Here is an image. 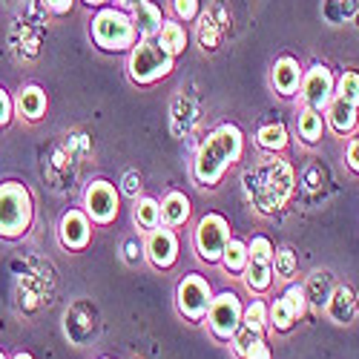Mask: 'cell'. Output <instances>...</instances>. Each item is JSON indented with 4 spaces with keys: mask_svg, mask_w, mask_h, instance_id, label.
I'll return each instance as SVG.
<instances>
[{
    "mask_svg": "<svg viewBox=\"0 0 359 359\" xmlns=\"http://www.w3.org/2000/svg\"><path fill=\"white\" fill-rule=\"evenodd\" d=\"M253 359H271V348H267V345H264V348H262V351H259V353H256Z\"/></svg>",
    "mask_w": 359,
    "mask_h": 359,
    "instance_id": "44",
    "label": "cell"
},
{
    "mask_svg": "<svg viewBox=\"0 0 359 359\" xmlns=\"http://www.w3.org/2000/svg\"><path fill=\"white\" fill-rule=\"evenodd\" d=\"M242 149H245L242 130L233 127V124L216 127L210 135L204 138V144L198 147V153H196V161H193L196 182L201 187L219 184V178L224 175V170L242 158Z\"/></svg>",
    "mask_w": 359,
    "mask_h": 359,
    "instance_id": "1",
    "label": "cell"
},
{
    "mask_svg": "<svg viewBox=\"0 0 359 359\" xmlns=\"http://www.w3.org/2000/svg\"><path fill=\"white\" fill-rule=\"evenodd\" d=\"M0 359H6V353H4V351H0Z\"/></svg>",
    "mask_w": 359,
    "mask_h": 359,
    "instance_id": "47",
    "label": "cell"
},
{
    "mask_svg": "<svg viewBox=\"0 0 359 359\" xmlns=\"http://www.w3.org/2000/svg\"><path fill=\"white\" fill-rule=\"evenodd\" d=\"M144 253L149 259V264L158 267V271H167V267L175 264L178 259V236L170 230V227H153L147 236V245H144Z\"/></svg>",
    "mask_w": 359,
    "mask_h": 359,
    "instance_id": "11",
    "label": "cell"
},
{
    "mask_svg": "<svg viewBox=\"0 0 359 359\" xmlns=\"http://www.w3.org/2000/svg\"><path fill=\"white\" fill-rule=\"evenodd\" d=\"M271 81H273V86H276L279 95L290 98V95L299 93V83H302V67H299L296 57L282 55V57H276V64H273Z\"/></svg>",
    "mask_w": 359,
    "mask_h": 359,
    "instance_id": "13",
    "label": "cell"
},
{
    "mask_svg": "<svg viewBox=\"0 0 359 359\" xmlns=\"http://www.w3.org/2000/svg\"><path fill=\"white\" fill-rule=\"evenodd\" d=\"M57 238L67 250H83L93 238V222L83 210H69L61 216V224H57Z\"/></svg>",
    "mask_w": 359,
    "mask_h": 359,
    "instance_id": "12",
    "label": "cell"
},
{
    "mask_svg": "<svg viewBox=\"0 0 359 359\" xmlns=\"http://www.w3.org/2000/svg\"><path fill=\"white\" fill-rule=\"evenodd\" d=\"M242 325L253 327V331H264V327H267V305L259 302V299L253 305H248L245 313H242Z\"/></svg>",
    "mask_w": 359,
    "mask_h": 359,
    "instance_id": "34",
    "label": "cell"
},
{
    "mask_svg": "<svg viewBox=\"0 0 359 359\" xmlns=\"http://www.w3.org/2000/svg\"><path fill=\"white\" fill-rule=\"evenodd\" d=\"M345 161H348V167L353 170V172H359V141L353 138L351 144H348V153H345Z\"/></svg>",
    "mask_w": 359,
    "mask_h": 359,
    "instance_id": "41",
    "label": "cell"
},
{
    "mask_svg": "<svg viewBox=\"0 0 359 359\" xmlns=\"http://www.w3.org/2000/svg\"><path fill=\"white\" fill-rule=\"evenodd\" d=\"M334 98H342L345 104L359 109V72H345L334 89Z\"/></svg>",
    "mask_w": 359,
    "mask_h": 359,
    "instance_id": "30",
    "label": "cell"
},
{
    "mask_svg": "<svg viewBox=\"0 0 359 359\" xmlns=\"http://www.w3.org/2000/svg\"><path fill=\"white\" fill-rule=\"evenodd\" d=\"M83 213L95 224H112L118 219V190L98 178L83 190Z\"/></svg>",
    "mask_w": 359,
    "mask_h": 359,
    "instance_id": "9",
    "label": "cell"
},
{
    "mask_svg": "<svg viewBox=\"0 0 359 359\" xmlns=\"http://www.w3.org/2000/svg\"><path fill=\"white\" fill-rule=\"evenodd\" d=\"M67 334L72 342H86L89 337H95V311L89 305H75L72 311H67Z\"/></svg>",
    "mask_w": 359,
    "mask_h": 359,
    "instance_id": "14",
    "label": "cell"
},
{
    "mask_svg": "<svg viewBox=\"0 0 359 359\" xmlns=\"http://www.w3.org/2000/svg\"><path fill=\"white\" fill-rule=\"evenodd\" d=\"M356 107H351V104H345L342 98H334L331 104H327V121H331V127H334V133H339V135H348V133H353V127H356Z\"/></svg>",
    "mask_w": 359,
    "mask_h": 359,
    "instance_id": "20",
    "label": "cell"
},
{
    "mask_svg": "<svg viewBox=\"0 0 359 359\" xmlns=\"http://www.w3.org/2000/svg\"><path fill=\"white\" fill-rule=\"evenodd\" d=\"M158 43H161L172 57L182 55V52L187 49V32H184V26L175 23V20H164L161 32H158Z\"/></svg>",
    "mask_w": 359,
    "mask_h": 359,
    "instance_id": "23",
    "label": "cell"
},
{
    "mask_svg": "<svg viewBox=\"0 0 359 359\" xmlns=\"http://www.w3.org/2000/svg\"><path fill=\"white\" fill-rule=\"evenodd\" d=\"M248 253H250V262H262V264H271L273 262V245H271V238H264V236H256L250 238V245H248Z\"/></svg>",
    "mask_w": 359,
    "mask_h": 359,
    "instance_id": "35",
    "label": "cell"
},
{
    "mask_svg": "<svg viewBox=\"0 0 359 359\" xmlns=\"http://www.w3.org/2000/svg\"><path fill=\"white\" fill-rule=\"evenodd\" d=\"M213 302V293H210V285H207L204 276L198 273H190L178 282L175 287V305L182 311V316H187L190 322H198L207 316V308Z\"/></svg>",
    "mask_w": 359,
    "mask_h": 359,
    "instance_id": "7",
    "label": "cell"
},
{
    "mask_svg": "<svg viewBox=\"0 0 359 359\" xmlns=\"http://www.w3.org/2000/svg\"><path fill=\"white\" fill-rule=\"evenodd\" d=\"M15 359H32V356H29V353H18Z\"/></svg>",
    "mask_w": 359,
    "mask_h": 359,
    "instance_id": "46",
    "label": "cell"
},
{
    "mask_svg": "<svg viewBox=\"0 0 359 359\" xmlns=\"http://www.w3.org/2000/svg\"><path fill=\"white\" fill-rule=\"evenodd\" d=\"M198 41L204 49H216L222 41V23L216 20V15H204L198 23Z\"/></svg>",
    "mask_w": 359,
    "mask_h": 359,
    "instance_id": "31",
    "label": "cell"
},
{
    "mask_svg": "<svg viewBox=\"0 0 359 359\" xmlns=\"http://www.w3.org/2000/svg\"><path fill=\"white\" fill-rule=\"evenodd\" d=\"M245 282L253 293H264L267 287L273 285V267L271 264H262V262H250L248 271H245Z\"/></svg>",
    "mask_w": 359,
    "mask_h": 359,
    "instance_id": "26",
    "label": "cell"
},
{
    "mask_svg": "<svg viewBox=\"0 0 359 359\" xmlns=\"http://www.w3.org/2000/svg\"><path fill=\"white\" fill-rule=\"evenodd\" d=\"M356 9H359L356 0H325L322 12L331 23H345V20H351L356 15Z\"/></svg>",
    "mask_w": 359,
    "mask_h": 359,
    "instance_id": "29",
    "label": "cell"
},
{
    "mask_svg": "<svg viewBox=\"0 0 359 359\" xmlns=\"http://www.w3.org/2000/svg\"><path fill=\"white\" fill-rule=\"evenodd\" d=\"M141 4H144V0H118V6H121L124 12H135Z\"/></svg>",
    "mask_w": 359,
    "mask_h": 359,
    "instance_id": "43",
    "label": "cell"
},
{
    "mask_svg": "<svg viewBox=\"0 0 359 359\" xmlns=\"http://www.w3.org/2000/svg\"><path fill=\"white\" fill-rule=\"evenodd\" d=\"M172 9L178 15V20H196L198 18V0H172Z\"/></svg>",
    "mask_w": 359,
    "mask_h": 359,
    "instance_id": "37",
    "label": "cell"
},
{
    "mask_svg": "<svg viewBox=\"0 0 359 359\" xmlns=\"http://www.w3.org/2000/svg\"><path fill=\"white\" fill-rule=\"evenodd\" d=\"M230 342H233V351L238 359H253L264 348V331H253L248 325H238L236 334L230 337Z\"/></svg>",
    "mask_w": 359,
    "mask_h": 359,
    "instance_id": "18",
    "label": "cell"
},
{
    "mask_svg": "<svg viewBox=\"0 0 359 359\" xmlns=\"http://www.w3.org/2000/svg\"><path fill=\"white\" fill-rule=\"evenodd\" d=\"M130 78L135 83H156L172 72V55L153 38H141L130 49Z\"/></svg>",
    "mask_w": 359,
    "mask_h": 359,
    "instance_id": "5",
    "label": "cell"
},
{
    "mask_svg": "<svg viewBox=\"0 0 359 359\" xmlns=\"http://www.w3.org/2000/svg\"><path fill=\"white\" fill-rule=\"evenodd\" d=\"M245 190L262 213H273L293 193V170L282 158H271L253 172H245Z\"/></svg>",
    "mask_w": 359,
    "mask_h": 359,
    "instance_id": "2",
    "label": "cell"
},
{
    "mask_svg": "<svg viewBox=\"0 0 359 359\" xmlns=\"http://www.w3.org/2000/svg\"><path fill=\"white\" fill-rule=\"evenodd\" d=\"M256 144L264 149V153H282V149L287 147V130H285V124L271 121V124L259 127V133H256Z\"/></svg>",
    "mask_w": 359,
    "mask_h": 359,
    "instance_id": "21",
    "label": "cell"
},
{
    "mask_svg": "<svg viewBox=\"0 0 359 359\" xmlns=\"http://www.w3.org/2000/svg\"><path fill=\"white\" fill-rule=\"evenodd\" d=\"M15 109H18L20 118H26V121H41V118L46 115V93L41 86H35V83L23 86L18 93Z\"/></svg>",
    "mask_w": 359,
    "mask_h": 359,
    "instance_id": "16",
    "label": "cell"
},
{
    "mask_svg": "<svg viewBox=\"0 0 359 359\" xmlns=\"http://www.w3.org/2000/svg\"><path fill=\"white\" fill-rule=\"evenodd\" d=\"M135 222L144 230H153L161 224V204L156 198H135V210H133Z\"/></svg>",
    "mask_w": 359,
    "mask_h": 359,
    "instance_id": "25",
    "label": "cell"
},
{
    "mask_svg": "<svg viewBox=\"0 0 359 359\" xmlns=\"http://www.w3.org/2000/svg\"><path fill=\"white\" fill-rule=\"evenodd\" d=\"M299 135H302L305 144H316L322 138V112L305 107L299 112Z\"/></svg>",
    "mask_w": 359,
    "mask_h": 359,
    "instance_id": "27",
    "label": "cell"
},
{
    "mask_svg": "<svg viewBox=\"0 0 359 359\" xmlns=\"http://www.w3.org/2000/svg\"><path fill=\"white\" fill-rule=\"evenodd\" d=\"M356 311H359V299H356Z\"/></svg>",
    "mask_w": 359,
    "mask_h": 359,
    "instance_id": "48",
    "label": "cell"
},
{
    "mask_svg": "<svg viewBox=\"0 0 359 359\" xmlns=\"http://www.w3.org/2000/svg\"><path fill=\"white\" fill-rule=\"evenodd\" d=\"M325 311H327V316H331L337 325H351L353 316H356V296H353V290L348 285L334 287L331 299L325 302Z\"/></svg>",
    "mask_w": 359,
    "mask_h": 359,
    "instance_id": "15",
    "label": "cell"
},
{
    "mask_svg": "<svg viewBox=\"0 0 359 359\" xmlns=\"http://www.w3.org/2000/svg\"><path fill=\"white\" fill-rule=\"evenodd\" d=\"M334 89H337L334 75H331V69L322 67V64L311 67V69L302 75V83H299V93H302L305 107H311V109H316V112H322L327 104L334 101Z\"/></svg>",
    "mask_w": 359,
    "mask_h": 359,
    "instance_id": "10",
    "label": "cell"
},
{
    "mask_svg": "<svg viewBox=\"0 0 359 359\" xmlns=\"http://www.w3.org/2000/svg\"><path fill=\"white\" fill-rule=\"evenodd\" d=\"M104 359H109V356H104Z\"/></svg>",
    "mask_w": 359,
    "mask_h": 359,
    "instance_id": "49",
    "label": "cell"
},
{
    "mask_svg": "<svg viewBox=\"0 0 359 359\" xmlns=\"http://www.w3.org/2000/svg\"><path fill=\"white\" fill-rule=\"evenodd\" d=\"M193 242H196V253L201 262L207 264H216L222 262V253L230 242V224L224 216L219 213H207L198 227H196V236H193Z\"/></svg>",
    "mask_w": 359,
    "mask_h": 359,
    "instance_id": "6",
    "label": "cell"
},
{
    "mask_svg": "<svg viewBox=\"0 0 359 359\" xmlns=\"http://www.w3.org/2000/svg\"><path fill=\"white\" fill-rule=\"evenodd\" d=\"M124 250H127V262H130V264L141 259V245L135 242V238H127V242H124Z\"/></svg>",
    "mask_w": 359,
    "mask_h": 359,
    "instance_id": "42",
    "label": "cell"
},
{
    "mask_svg": "<svg viewBox=\"0 0 359 359\" xmlns=\"http://www.w3.org/2000/svg\"><path fill=\"white\" fill-rule=\"evenodd\" d=\"M133 23H135V32L141 38H158L161 32V26H164V18H161V9L153 6V4H144L133 12Z\"/></svg>",
    "mask_w": 359,
    "mask_h": 359,
    "instance_id": "19",
    "label": "cell"
},
{
    "mask_svg": "<svg viewBox=\"0 0 359 359\" xmlns=\"http://www.w3.org/2000/svg\"><path fill=\"white\" fill-rule=\"evenodd\" d=\"M138 190H141V175H138L135 170H130V172L124 175V193L135 198V196H138Z\"/></svg>",
    "mask_w": 359,
    "mask_h": 359,
    "instance_id": "39",
    "label": "cell"
},
{
    "mask_svg": "<svg viewBox=\"0 0 359 359\" xmlns=\"http://www.w3.org/2000/svg\"><path fill=\"white\" fill-rule=\"evenodd\" d=\"M305 293H308V302H311V305L325 308V302H327V299H331V293H334V279H331V273H313L311 282H308V287H305Z\"/></svg>",
    "mask_w": 359,
    "mask_h": 359,
    "instance_id": "24",
    "label": "cell"
},
{
    "mask_svg": "<svg viewBox=\"0 0 359 359\" xmlns=\"http://www.w3.org/2000/svg\"><path fill=\"white\" fill-rule=\"evenodd\" d=\"M267 322H271L276 331H290V325L296 322V316L290 313V308H287L285 299H276V302L267 308Z\"/></svg>",
    "mask_w": 359,
    "mask_h": 359,
    "instance_id": "32",
    "label": "cell"
},
{
    "mask_svg": "<svg viewBox=\"0 0 359 359\" xmlns=\"http://www.w3.org/2000/svg\"><path fill=\"white\" fill-rule=\"evenodd\" d=\"M12 115H15V101H12V95L6 93V89L0 86V127H6L12 121Z\"/></svg>",
    "mask_w": 359,
    "mask_h": 359,
    "instance_id": "38",
    "label": "cell"
},
{
    "mask_svg": "<svg viewBox=\"0 0 359 359\" xmlns=\"http://www.w3.org/2000/svg\"><path fill=\"white\" fill-rule=\"evenodd\" d=\"M196 104L193 101H187V98H178L175 104H172V127L178 130L182 127V121L184 124H190V121H196Z\"/></svg>",
    "mask_w": 359,
    "mask_h": 359,
    "instance_id": "36",
    "label": "cell"
},
{
    "mask_svg": "<svg viewBox=\"0 0 359 359\" xmlns=\"http://www.w3.org/2000/svg\"><path fill=\"white\" fill-rule=\"evenodd\" d=\"M35 219L32 193L20 182L0 184V238H20L29 233Z\"/></svg>",
    "mask_w": 359,
    "mask_h": 359,
    "instance_id": "3",
    "label": "cell"
},
{
    "mask_svg": "<svg viewBox=\"0 0 359 359\" xmlns=\"http://www.w3.org/2000/svg\"><path fill=\"white\" fill-rule=\"evenodd\" d=\"M43 4H46V12H52V15H67L75 0H43Z\"/></svg>",
    "mask_w": 359,
    "mask_h": 359,
    "instance_id": "40",
    "label": "cell"
},
{
    "mask_svg": "<svg viewBox=\"0 0 359 359\" xmlns=\"http://www.w3.org/2000/svg\"><path fill=\"white\" fill-rule=\"evenodd\" d=\"M282 299L287 302V308H290V313H293L296 319L305 316V311H308V293H305L302 285H290V287L282 293Z\"/></svg>",
    "mask_w": 359,
    "mask_h": 359,
    "instance_id": "33",
    "label": "cell"
},
{
    "mask_svg": "<svg viewBox=\"0 0 359 359\" xmlns=\"http://www.w3.org/2000/svg\"><path fill=\"white\" fill-rule=\"evenodd\" d=\"M222 264L227 273H245L248 264H250V253H248V245L238 242V238H230L224 253H222Z\"/></svg>",
    "mask_w": 359,
    "mask_h": 359,
    "instance_id": "22",
    "label": "cell"
},
{
    "mask_svg": "<svg viewBox=\"0 0 359 359\" xmlns=\"http://www.w3.org/2000/svg\"><path fill=\"white\" fill-rule=\"evenodd\" d=\"M135 23L124 9H98L93 18V41L107 52H124L135 46Z\"/></svg>",
    "mask_w": 359,
    "mask_h": 359,
    "instance_id": "4",
    "label": "cell"
},
{
    "mask_svg": "<svg viewBox=\"0 0 359 359\" xmlns=\"http://www.w3.org/2000/svg\"><path fill=\"white\" fill-rule=\"evenodd\" d=\"M242 313H245V308H242V302H238V296L233 290L219 293L210 302V308H207V325H210L213 337L230 339L236 334V327L242 325Z\"/></svg>",
    "mask_w": 359,
    "mask_h": 359,
    "instance_id": "8",
    "label": "cell"
},
{
    "mask_svg": "<svg viewBox=\"0 0 359 359\" xmlns=\"http://www.w3.org/2000/svg\"><path fill=\"white\" fill-rule=\"evenodd\" d=\"M356 141H359V138H356Z\"/></svg>",
    "mask_w": 359,
    "mask_h": 359,
    "instance_id": "50",
    "label": "cell"
},
{
    "mask_svg": "<svg viewBox=\"0 0 359 359\" xmlns=\"http://www.w3.org/2000/svg\"><path fill=\"white\" fill-rule=\"evenodd\" d=\"M190 219V198L178 190H170L161 201V222L167 227H182Z\"/></svg>",
    "mask_w": 359,
    "mask_h": 359,
    "instance_id": "17",
    "label": "cell"
},
{
    "mask_svg": "<svg viewBox=\"0 0 359 359\" xmlns=\"http://www.w3.org/2000/svg\"><path fill=\"white\" fill-rule=\"evenodd\" d=\"M83 4H89V6H104L107 0H83Z\"/></svg>",
    "mask_w": 359,
    "mask_h": 359,
    "instance_id": "45",
    "label": "cell"
},
{
    "mask_svg": "<svg viewBox=\"0 0 359 359\" xmlns=\"http://www.w3.org/2000/svg\"><path fill=\"white\" fill-rule=\"evenodd\" d=\"M271 267H273V276H279V279H293L296 271H299V259H296V253H293L290 248H282V250L273 253Z\"/></svg>",
    "mask_w": 359,
    "mask_h": 359,
    "instance_id": "28",
    "label": "cell"
}]
</instances>
